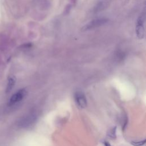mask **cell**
Here are the masks:
<instances>
[{
  "label": "cell",
  "instance_id": "6da1fadb",
  "mask_svg": "<svg viewBox=\"0 0 146 146\" xmlns=\"http://www.w3.org/2000/svg\"><path fill=\"white\" fill-rule=\"evenodd\" d=\"M108 22V19L105 18L95 19L84 25L83 27L81 29V30L83 31L92 30L95 28L103 26L104 25H106Z\"/></svg>",
  "mask_w": 146,
  "mask_h": 146
},
{
  "label": "cell",
  "instance_id": "7a4b0ae2",
  "mask_svg": "<svg viewBox=\"0 0 146 146\" xmlns=\"http://www.w3.org/2000/svg\"><path fill=\"white\" fill-rule=\"evenodd\" d=\"M145 17L144 14H141L137 18L136 24V34L139 39H143L145 35L144 23Z\"/></svg>",
  "mask_w": 146,
  "mask_h": 146
},
{
  "label": "cell",
  "instance_id": "3957f363",
  "mask_svg": "<svg viewBox=\"0 0 146 146\" xmlns=\"http://www.w3.org/2000/svg\"><path fill=\"white\" fill-rule=\"evenodd\" d=\"M75 101L77 106L80 108L83 109L87 107V102L86 97L82 91H77L74 95Z\"/></svg>",
  "mask_w": 146,
  "mask_h": 146
},
{
  "label": "cell",
  "instance_id": "277c9868",
  "mask_svg": "<svg viewBox=\"0 0 146 146\" xmlns=\"http://www.w3.org/2000/svg\"><path fill=\"white\" fill-rule=\"evenodd\" d=\"M26 95V91L23 88L18 91L16 93L12 95L9 100V104L10 105L14 104L21 101Z\"/></svg>",
  "mask_w": 146,
  "mask_h": 146
},
{
  "label": "cell",
  "instance_id": "5b68a950",
  "mask_svg": "<svg viewBox=\"0 0 146 146\" xmlns=\"http://www.w3.org/2000/svg\"><path fill=\"white\" fill-rule=\"evenodd\" d=\"M15 83V79L14 77H10L8 80L6 92H9L14 87Z\"/></svg>",
  "mask_w": 146,
  "mask_h": 146
},
{
  "label": "cell",
  "instance_id": "8992f818",
  "mask_svg": "<svg viewBox=\"0 0 146 146\" xmlns=\"http://www.w3.org/2000/svg\"><path fill=\"white\" fill-rule=\"evenodd\" d=\"M116 127H115L113 128H112V129H111L110 130V131L108 132V136L109 137H110L111 139H114L116 138Z\"/></svg>",
  "mask_w": 146,
  "mask_h": 146
},
{
  "label": "cell",
  "instance_id": "52a82bcc",
  "mask_svg": "<svg viewBox=\"0 0 146 146\" xmlns=\"http://www.w3.org/2000/svg\"><path fill=\"white\" fill-rule=\"evenodd\" d=\"M145 142H146V140L144 139L143 140L137 141H133L131 142V144L134 146H143L145 144Z\"/></svg>",
  "mask_w": 146,
  "mask_h": 146
},
{
  "label": "cell",
  "instance_id": "ba28073f",
  "mask_svg": "<svg viewBox=\"0 0 146 146\" xmlns=\"http://www.w3.org/2000/svg\"><path fill=\"white\" fill-rule=\"evenodd\" d=\"M104 146H111L110 144L108 143V142H104Z\"/></svg>",
  "mask_w": 146,
  "mask_h": 146
}]
</instances>
